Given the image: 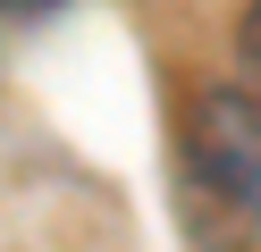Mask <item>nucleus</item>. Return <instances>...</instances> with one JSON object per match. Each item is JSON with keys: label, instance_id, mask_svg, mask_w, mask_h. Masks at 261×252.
<instances>
[{"label": "nucleus", "instance_id": "1", "mask_svg": "<svg viewBox=\"0 0 261 252\" xmlns=\"http://www.w3.org/2000/svg\"><path fill=\"white\" fill-rule=\"evenodd\" d=\"M177 202L202 252H244L261 235V109L244 101V84L194 93L177 143Z\"/></svg>", "mask_w": 261, "mask_h": 252}, {"label": "nucleus", "instance_id": "2", "mask_svg": "<svg viewBox=\"0 0 261 252\" xmlns=\"http://www.w3.org/2000/svg\"><path fill=\"white\" fill-rule=\"evenodd\" d=\"M236 67H244V101L261 109V9L236 17Z\"/></svg>", "mask_w": 261, "mask_h": 252}]
</instances>
